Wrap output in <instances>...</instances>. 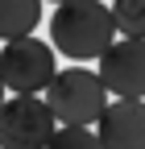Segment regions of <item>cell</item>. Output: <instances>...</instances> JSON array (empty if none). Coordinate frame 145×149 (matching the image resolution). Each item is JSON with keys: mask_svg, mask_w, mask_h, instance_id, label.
<instances>
[{"mask_svg": "<svg viewBox=\"0 0 145 149\" xmlns=\"http://www.w3.org/2000/svg\"><path fill=\"white\" fill-rule=\"evenodd\" d=\"M50 37H54V50L75 62L100 58L116 37L112 8L100 0H58L50 17Z\"/></svg>", "mask_w": 145, "mask_h": 149, "instance_id": "cell-1", "label": "cell"}, {"mask_svg": "<svg viewBox=\"0 0 145 149\" xmlns=\"http://www.w3.org/2000/svg\"><path fill=\"white\" fill-rule=\"evenodd\" d=\"M46 104L54 108L58 124H96L108 104V87L100 70L66 66V70H54V79L46 83Z\"/></svg>", "mask_w": 145, "mask_h": 149, "instance_id": "cell-2", "label": "cell"}, {"mask_svg": "<svg viewBox=\"0 0 145 149\" xmlns=\"http://www.w3.org/2000/svg\"><path fill=\"white\" fill-rule=\"evenodd\" d=\"M58 116L42 91H13L0 104V145L4 149H42L50 145Z\"/></svg>", "mask_w": 145, "mask_h": 149, "instance_id": "cell-3", "label": "cell"}, {"mask_svg": "<svg viewBox=\"0 0 145 149\" xmlns=\"http://www.w3.org/2000/svg\"><path fill=\"white\" fill-rule=\"evenodd\" d=\"M54 70H58L54 50L46 42H38L33 33L13 37L0 50V79H4L8 91H46V83L54 79Z\"/></svg>", "mask_w": 145, "mask_h": 149, "instance_id": "cell-4", "label": "cell"}, {"mask_svg": "<svg viewBox=\"0 0 145 149\" xmlns=\"http://www.w3.org/2000/svg\"><path fill=\"white\" fill-rule=\"evenodd\" d=\"M100 79L112 95L145 100V37H112V46L100 54Z\"/></svg>", "mask_w": 145, "mask_h": 149, "instance_id": "cell-5", "label": "cell"}, {"mask_svg": "<svg viewBox=\"0 0 145 149\" xmlns=\"http://www.w3.org/2000/svg\"><path fill=\"white\" fill-rule=\"evenodd\" d=\"M96 137L104 149H145V100L116 95V104H104Z\"/></svg>", "mask_w": 145, "mask_h": 149, "instance_id": "cell-6", "label": "cell"}, {"mask_svg": "<svg viewBox=\"0 0 145 149\" xmlns=\"http://www.w3.org/2000/svg\"><path fill=\"white\" fill-rule=\"evenodd\" d=\"M42 21V0H0V42L33 33Z\"/></svg>", "mask_w": 145, "mask_h": 149, "instance_id": "cell-7", "label": "cell"}, {"mask_svg": "<svg viewBox=\"0 0 145 149\" xmlns=\"http://www.w3.org/2000/svg\"><path fill=\"white\" fill-rule=\"evenodd\" d=\"M108 8L120 37H145V0H112Z\"/></svg>", "mask_w": 145, "mask_h": 149, "instance_id": "cell-8", "label": "cell"}, {"mask_svg": "<svg viewBox=\"0 0 145 149\" xmlns=\"http://www.w3.org/2000/svg\"><path fill=\"white\" fill-rule=\"evenodd\" d=\"M50 145H83V149H96L100 137L91 133V124H58L54 137H50Z\"/></svg>", "mask_w": 145, "mask_h": 149, "instance_id": "cell-9", "label": "cell"}, {"mask_svg": "<svg viewBox=\"0 0 145 149\" xmlns=\"http://www.w3.org/2000/svg\"><path fill=\"white\" fill-rule=\"evenodd\" d=\"M4 91H8V87H4V79H0V104H4Z\"/></svg>", "mask_w": 145, "mask_h": 149, "instance_id": "cell-10", "label": "cell"}, {"mask_svg": "<svg viewBox=\"0 0 145 149\" xmlns=\"http://www.w3.org/2000/svg\"><path fill=\"white\" fill-rule=\"evenodd\" d=\"M54 4H58V0H54Z\"/></svg>", "mask_w": 145, "mask_h": 149, "instance_id": "cell-11", "label": "cell"}]
</instances>
